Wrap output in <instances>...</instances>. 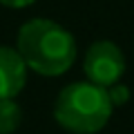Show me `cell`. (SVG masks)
Listing matches in <instances>:
<instances>
[{"instance_id": "6da1fadb", "label": "cell", "mask_w": 134, "mask_h": 134, "mask_svg": "<svg viewBox=\"0 0 134 134\" xmlns=\"http://www.w3.org/2000/svg\"><path fill=\"white\" fill-rule=\"evenodd\" d=\"M16 49L27 69L43 76L65 74L76 60V40L63 25L47 18H34L18 31Z\"/></svg>"}, {"instance_id": "5b68a950", "label": "cell", "mask_w": 134, "mask_h": 134, "mask_svg": "<svg viewBox=\"0 0 134 134\" xmlns=\"http://www.w3.org/2000/svg\"><path fill=\"white\" fill-rule=\"evenodd\" d=\"M23 121V110L14 98H0V134H11Z\"/></svg>"}, {"instance_id": "7a4b0ae2", "label": "cell", "mask_w": 134, "mask_h": 134, "mask_svg": "<svg viewBox=\"0 0 134 134\" xmlns=\"http://www.w3.org/2000/svg\"><path fill=\"white\" fill-rule=\"evenodd\" d=\"M112 110L114 105L105 87L81 81L63 87L54 105V119L74 134H96L107 125Z\"/></svg>"}, {"instance_id": "3957f363", "label": "cell", "mask_w": 134, "mask_h": 134, "mask_svg": "<svg viewBox=\"0 0 134 134\" xmlns=\"http://www.w3.org/2000/svg\"><path fill=\"white\" fill-rule=\"evenodd\" d=\"M85 76L90 83L100 87H112L125 74V56L121 47L112 40H96L85 54L83 63Z\"/></svg>"}, {"instance_id": "8992f818", "label": "cell", "mask_w": 134, "mask_h": 134, "mask_svg": "<svg viewBox=\"0 0 134 134\" xmlns=\"http://www.w3.org/2000/svg\"><path fill=\"white\" fill-rule=\"evenodd\" d=\"M107 94H110V100H112V105H123V103H127L130 98V90L125 85H112L107 87Z\"/></svg>"}, {"instance_id": "277c9868", "label": "cell", "mask_w": 134, "mask_h": 134, "mask_svg": "<svg viewBox=\"0 0 134 134\" xmlns=\"http://www.w3.org/2000/svg\"><path fill=\"white\" fill-rule=\"evenodd\" d=\"M27 81V65L16 47L0 45V98H14Z\"/></svg>"}, {"instance_id": "52a82bcc", "label": "cell", "mask_w": 134, "mask_h": 134, "mask_svg": "<svg viewBox=\"0 0 134 134\" xmlns=\"http://www.w3.org/2000/svg\"><path fill=\"white\" fill-rule=\"evenodd\" d=\"M5 7H11V9H20V7H29L31 2H36V0H0Z\"/></svg>"}]
</instances>
